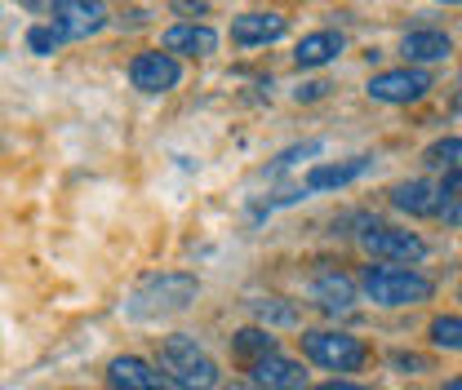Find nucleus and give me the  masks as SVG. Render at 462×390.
<instances>
[{"label":"nucleus","instance_id":"f257e3e1","mask_svg":"<svg viewBox=\"0 0 462 390\" xmlns=\"http://www.w3.org/2000/svg\"><path fill=\"white\" fill-rule=\"evenodd\" d=\"M161 368L165 382L178 390H214L218 386V364L205 346H196V337L173 333L161 341Z\"/></svg>","mask_w":462,"mask_h":390},{"label":"nucleus","instance_id":"f03ea898","mask_svg":"<svg viewBox=\"0 0 462 390\" xmlns=\"http://www.w3.org/2000/svg\"><path fill=\"white\" fill-rule=\"evenodd\" d=\"M360 288L369 293V302L374 306H418V302H427L431 293H436V284L422 276V271H413V267H365L360 271Z\"/></svg>","mask_w":462,"mask_h":390},{"label":"nucleus","instance_id":"7ed1b4c3","mask_svg":"<svg viewBox=\"0 0 462 390\" xmlns=\"http://www.w3.org/2000/svg\"><path fill=\"white\" fill-rule=\"evenodd\" d=\"M200 293V279L187 276V271H161V276H147L138 284L129 311L138 320H152V315H173V311H187Z\"/></svg>","mask_w":462,"mask_h":390},{"label":"nucleus","instance_id":"20e7f679","mask_svg":"<svg viewBox=\"0 0 462 390\" xmlns=\"http://www.w3.org/2000/svg\"><path fill=\"white\" fill-rule=\"evenodd\" d=\"M302 355H307L311 364L329 368V373H356V368H365V359H369V350H365L360 337L334 333V329L302 333Z\"/></svg>","mask_w":462,"mask_h":390},{"label":"nucleus","instance_id":"39448f33","mask_svg":"<svg viewBox=\"0 0 462 390\" xmlns=\"http://www.w3.org/2000/svg\"><path fill=\"white\" fill-rule=\"evenodd\" d=\"M427 89H431V71H422V67L378 71V76L369 80V98H374V103H392V107H404V103L427 98Z\"/></svg>","mask_w":462,"mask_h":390},{"label":"nucleus","instance_id":"423d86ee","mask_svg":"<svg viewBox=\"0 0 462 390\" xmlns=\"http://www.w3.org/2000/svg\"><path fill=\"white\" fill-rule=\"evenodd\" d=\"M360 244L374 258H383V262H418V258H427V240L413 235V231H401V226H369V231H360Z\"/></svg>","mask_w":462,"mask_h":390},{"label":"nucleus","instance_id":"0eeeda50","mask_svg":"<svg viewBox=\"0 0 462 390\" xmlns=\"http://www.w3.org/2000/svg\"><path fill=\"white\" fill-rule=\"evenodd\" d=\"M129 80L143 94H170L173 85L182 80V67H178V58L161 54V50H147V54H138L129 62Z\"/></svg>","mask_w":462,"mask_h":390},{"label":"nucleus","instance_id":"6e6552de","mask_svg":"<svg viewBox=\"0 0 462 390\" xmlns=\"http://www.w3.org/2000/svg\"><path fill=\"white\" fill-rule=\"evenodd\" d=\"M103 23H107V9H103V5H85V0H58L54 5V27L62 41H67V36H71V41L94 36Z\"/></svg>","mask_w":462,"mask_h":390},{"label":"nucleus","instance_id":"1a4fd4ad","mask_svg":"<svg viewBox=\"0 0 462 390\" xmlns=\"http://www.w3.org/2000/svg\"><path fill=\"white\" fill-rule=\"evenodd\" d=\"M392 204L409 218H440V191L422 177H409L401 186H392Z\"/></svg>","mask_w":462,"mask_h":390},{"label":"nucleus","instance_id":"9d476101","mask_svg":"<svg viewBox=\"0 0 462 390\" xmlns=\"http://www.w3.org/2000/svg\"><path fill=\"white\" fill-rule=\"evenodd\" d=\"M107 386L112 390H161L165 386V377H161L147 359H138V355H120V359H112V368H107Z\"/></svg>","mask_w":462,"mask_h":390},{"label":"nucleus","instance_id":"9b49d317","mask_svg":"<svg viewBox=\"0 0 462 390\" xmlns=\"http://www.w3.org/2000/svg\"><path fill=\"white\" fill-rule=\"evenodd\" d=\"M285 36V18L281 14H240L236 23H231V41L236 45H272V41H281Z\"/></svg>","mask_w":462,"mask_h":390},{"label":"nucleus","instance_id":"f8f14e48","mask_svg":"<svg viewBox=\"0 0 462 390\" xmlns=\"http://www.w3.org/2000/svg\"><path fill=\"white\" fill-rule=\"evenodd\" d=\"M254 382L263 390H307V373H302V364H293L285 355H267L254 364Z\"/></svg>","mask_w":462,"mask_h":390},{"label":"nucleus","instance_id":"ddd939ff","mask_svg":"<svg viewBox=\"0 0 462 390\" xmlns=\"http://www.w3.org/2000/svg\"><path fill=\"white\" fill-rule=\"evenodd\" d=\"M369 173V160L365 156H356V160H343V165H316L307 177H302V191L307 195H320V191H338L346 182H356V177H365Z\"/></svg>","mask_w":462,"mask_h":390},{"label":"nucleus","instance_id":"4468645a","mask_svg":"<svg viewBox=\"0 0 462 390\" xmlns=\"http://www.w3.org/2000/svg\"><path fill=\"white\" fill-rule=\"evenodd\" d=\"M218 50V36L209 27H196V23H178L165 32V54H187V58H209Z\"/></svg>","mask_w":462,"mask_h":390},{"label":"nucleus","instance_id":"2eb2a0df","mask_svg":"<svg viewBox=\"0 0 462 390\" xmlns=\"http://www.w3.org/2000/svg\"><path fill=\"white\" fill-rule=\"evenodd\" d=\"M401 54L409 62H440V58L454 54V41L445 36V32H431V27H422V32H409L401 41Z\"/></svg>","mask_w":462,"mask_h":390},{"label":"nucleus","instance_id":"dca6fc26","mask_svg":"<svg viewBox=\"0 0 462 390\" xmlns=\"http://www.w3.org/2000/svg\"><path fill=\"white\" fill-rule=\"evenodd\" d=\"M311 297H316L329 315H338V311H351V302H356V284H351V276L325 271V276H316V284H311Z\"/></svg>","mask_w":462,"mask_h":390},{"label":"nucleus","instance_id":"f3484780","mask_svg":"<svg viewBox=\"0 0 462 390\" xmlns=\"http://www.w3.org/2000/svg\"><path fill=\"white\" fill-rule=\"evenodd\" d=\"M338 54H343V36L338 32H311V36L298 41L293 62L298 67H325V62H334Z\"/></svg>","mask_w":462,"mask_h":390},{"label":"nucleus","instance_id":"a211bd4d","mask_svg":"<svg viewBox=\"0 0 462 390\" xmlns=\"http://www.w3.org/2000/svg\"><path fill=\"white\" fill-rule=\"evenodd\" d=\"M231 350H236L245 364H258V359L276 355V337L267 333V329H240L236 341H231Z\"/></svg>","mask_w":462,"mask_h":390},{"label":"nucleus","instance_id":"6ab92c4d","mask_svg":"<svg viewBox=\"0 0 462 390\" xmlns=\"http://www.w3.org/2000/svg\"><path fill=\"white\" fill-rule=\"evenodd\" d=\"M254 315L267 324V333L272 329H298V306H289L281 297H263V302H254Z\"/></svg>","mask_w":462,"mask_h":390},{"label":"nucleus","instance_id":"aec40b11","mask_svg":"<svg viewBox=\"0 0 462 390\" xmlns=\"http://www.w3.org/2000/svg\"><path fill=\"white\" fill-rule=\"evenodd\" d=\"M422 165L427 168H445V173L462 168V138H440V142H431V147L422 151Z\"/></svg>","mask_w":462,"mask_h":390},{"label":"nucleus","instance_id":"412c9836","mask_svg":"<svg viewBox=\"0 0 462 390\" xmlns=\"http://www.w3.org/2000/svg\"><path fill=\"white\" fill-rule=\"evenodd\" d=\"M427 333H431V346H440V350H462V320L458 315H436Z\"/></svg>","mask_w":462,"mask_h":390},{"label":"nucleus","instance_id":"4be33fe9","mask_svg":"<svg viewBox=\"0 0 462 390\" xmlns=\"http://www.w3.org/2000/svg\"><path fill=\"white\" fill-rule=\"evenodd\" d=\"M58 41H62V36H58L54 23H50V27H32V32H27V45H32V54H54Z\"/></svg>","mask_w":462,"mask_h":390},{"label":"nucleus","instance_id":"5701e85b","mask_svg":"<svg viewBox=\"0 0 462 390\" xmlns=\"http://www.w3.org/2000/svg\"><path fill=\"white\" fill-rule=\"evenodd\" d=\"M436 191H440V200H462V168L445 173V182H440Z\"/></svg>","mask_w":462,"mask_h":390},{"label":"nucleus","instance_id":"b1692460","mask_svg":"<svg viewBox=\"0 0 462 390\" xmlns=\"http://www.w3.org/2000/svg\"><path fill=\"white\" fill-rule=\"evenodd\" d=\"M329 89H334L329 80H311V85H302V89H298V103H316V98H325Z\"/></svg>","mask_w":462,"mask_h":390},{"label":"nucleus","instance_id":"393cba45","mask_svg":"<svg viewBox=\"0 0 462 390\" xmlns=\"http://www.w3.org/2000/svg\"><path fill=\"white\" fill-rule=\"evenodd\" d=\"M440 218L449 226H462V200H440Z\"/></svg>","mask_w":462,"mask_h":390},{"label":"nucleus","instance_id":"a878e982","mask_svg":"<svg viewBox=\"0 0 462 390\" xmlns=\"http://www.w3.org/2000/svg\"><path fill=\"white\" fill-rule=\"evenodd\" d=\"M396 368H413V373H427V359L422 355H392Z\"/></svg>","mask_w":462,"mask_h":390},{"label":"nucleus","instance_id":"bb28decb","mask_svg":"<svg viewBox=\"0 0 462 390\" xmlns=\"http://www.w3.org/2000/svg\"><path fill=\"white\" fill-rule=\"evenodd\" d=\"M316 390H369V386H360V382H343V377H338V382H325V386H316Z\"/></svg>","mask_w":462,"mask_h":390},{"label":"nucleus","instance_id":"cd10ccee","mask_svg":"<svg viewBox=\"0 0 462 390\" xmlns=\"http://www.w3.org/2000/svg\"><path fill=\"white\" fill-rule=\"evenodd\" d=\"M227 390H263V386H258V382H254V377H236V382H231Z\"/></svg>","mask_w":462,"mask_h":390},{"label":"nucleus","instance_id":"c85d7f7f","mask_svg":"<svg viewBox=\"0 0 462 390\" xmlns=\"http://www.w3.org/2000/svg\"><path fill=\"white\" fill-rule=\"evenodd\" d=\"M445 390H462V377H449V382H445Z\"/></svg>","mask_w":462,"mask_h":390},{"label":"nucleus","instance_id":"c756f323","mask_svg":"<svg viewBox=\"0 0 462 390\" xmlns=\"http://www.w3.org/2000/svg\"><path fill=\"white\" fill-rule=\"evenodd\" d=\"M161 390H178V386H170V382H165V386H161Z\"/></svg>","mask_w":462,"mask_h":390},{"label":"nucleus","instance_id":"7c9ffc66","mask_svg":"<svg viewBox=\"0 0 462 390\" xmlns=\"http://www.w3.org/2000/svg\"><path fill=\"white\" fill-rule=\"evenodd\" d=\"M458 297H462V284H458Z\"/></svg>","mask_w":462,"mask_h":390},{"label":"nucleus","instance_id":"2f4dec72","mask_svg":"<svg viewBox=\"0 0 462 390\" xmlns=\"http://www.w3.org/2000/svg\"><path fill=\"white\" fill-rule=\"evenodd\" d=\"M458 107H462V98H458Z\"/></svg>","mask_w":462,"mask_h":390}]
</instances>
